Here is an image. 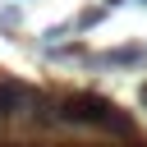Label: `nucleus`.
Listing matches in <instances>:
<instances>
[{"label": "nucleus", "instance_id": "obj_6", "mask_svg": "<svg viewBox=\"0 0 147 147\" xmlns=\"http://www.w3.org/2000/svg\"><path fill=\"white\" fill-rule=\"evenodd\" d=\"M138 101H142V106H147V83H142V87H138Z\"/></svg>", "mask_w": 147, "mask_h": 147}, {"label": "nucleus", "instance_id": "obj_4", "mask_svg": "<svg viewBox=\"0 0 147 147\" xmlns=\"http://www.w3.org/2000/svg\"><path fill=\"white\" fill-rule=\"evenodd\" d=\"M101 18H106V9H101V5H92V9H83V14L74 18V28H96Z\"/></svg>", "mask_w": 147, "mask_h": 147}, {"label": "nucleus", "instance_id": "obj_1", "mask_svg": "<svg viewBox=\"0 0 147 147\" xmlns=\"http://www.w3.org/2000/svg\"><path fill=\"white\" fill-rule=\"evenodd\" d=\"M51 110H55V124H69V129H101V133H115V138H124V142L138 138L133 115L119 110L110 96L87 92V87H78V92H55V96H51Z\"/></svg>", "mask_w": 147, "mask_h": 147}, {"label": "nucleus", "instance_id": "obj_3", "mask_svg": "<svg viewBox=\"0 0 147 147\" xmlns=\"http://www.w3.org/2000/svg\"><path fill=\"white\" fill-rule=\"evenodd\" d=\"M101 64H147V46H119V51H106Z\"/></svg>", "mask_w": 147, "mask_h": 147}, {"label": "nucleus", "instance_id": "obj_5", "mask_svg": "<svg viewBox=\"0 0 147 147\" xmlns=\"http://www.w3.org/2000/svg\"><path fill=\"white\" fill-rule=\"evenodd\" d=\"M0 28H5V32H14V28H18V9H14V5H9V9H0Z\"/></svg>", "mask_w": 147, "mask_h": 147}, {"label": "nucleus", "instance_id": "obj_7", "mask_svg": "<svg viewBox=\"0 0 147 147\" xmlns=\"http://www.w3.org/2000/svg\"><path fill=\"white\" fill-rule=\"evenodd\" d=\"M138 5H147V0H138Z\"/></svg>", "mask_w": 147, "mask_h": 147}, {"label": "nucleus", "instance_id": "obj_2", "mask_svg": "<svg viewBox=\"0 0 147 147\" xmlns=\"http://www.w3.org/2000/svg\"><path fill=\"white\" fill-rule=\"evenodd\" d=\"M32 92H37V87H28L23 78H9V74H0V119H14V115H23V110H28V101H32Z\"/></svg>", "mask_w": 147, "mask_h": 147}]
</instances>
